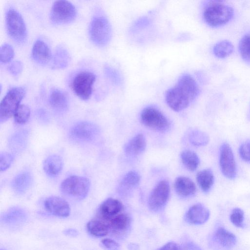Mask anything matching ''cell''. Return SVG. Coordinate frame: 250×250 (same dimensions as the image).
<instances>
[{
  "instance_id": "6da1fadb",
  "label": "cell",
  "mask_w": 250,
  "mask_h": 250,
  "mask_svg": "<svg viewBox=\"0 0 250 250\" xmlns=\"http://www.w3.org/2000/svg\"><path fill=\"white\" fill-rule=\"evenodd\" d=\"M199 94L198 85L188 74L181 75L175 84L166 93V102L175 111L186 108Z\"/></svg>"
},
{
  "instance_id": "7a4b0ae2",
  "label": "cell",
  "mask_w": 250,
  "mask_h": 250,
  "mask_svg": "<svg viewBox=\"0 0 250 250\" xmlns=\"http://www.w3.org/2000/svg\"><path fill=\"white\" fill-rule=\"evenodd\" d=\"M234 10L222 0H209L205 4L203 17L205 22L212 27H218L228 23L233 18Z\"/></svg>"
},
{
  "instance_id": "3957f363",
  "label": "cell",
  "mask_w": 250,
  "mask_h": 250,
  "mask_svg": "<svg viewBox=\"0 0 250 250\" xmlns=\"http://www.w3.org/2000/svg\"><path fill=\"white\" fill-rule=\"evenodd\" d=\"M90 188L89 180L84 177L71 176L64 179L61 185V190L65 196L76 200L85 198Z\"/></svg>"
},
{
  "instance_id": "277c9868",
  "label": "cell",
  "mask_w": 250,
  "mask_h": 250,
  "mask_svg": "<svg viewBox=\"0 0 250 250\" xmlns=\"http://www.w3.org/2000/svg\"><path fill=\"white\" fill-rule=\"evenodd\" d=\"M89 35L95 45L103 47L110 42L112 36V28L108 20L105 17L98 16L91 21L89 27Z\"/></svg>"
},
{
  "instance_id": "5b68a950",
  "label": "cell",
  "mask_w": 250,
  "mask_h": 250,
  "mask_svg": "<svg viewBox=\"0 0 250 250\" xmlns=\"http://www.w3.org/2000/svg\"><path fill=\"white\" fill-rule=\"evenodd\" d=\"M5 22L11 38L19 44L24 43L27 39V29L21 15L15 9L10 8L6 13Z\"/></svg>"
},
{
  "instance_id": "8992f818",
  "label": "cell",
  "mask_w": 250,
  "mask_h": 250,
  "mask_svg": "<svg viewBox=\"0 0 250 250\" xmlns=\"http://www.w3.org/2000/svg\"><path fill=\"white\" fill-rule=\"evenodd\" d=\"M22 87H16L9 90L2 99L0 105V122L3 123L14 116L25 95Z\"/></svg>"
},
{
  "instance_id": "52a82bcc",
  "label": "cell",
  "mask_w": 250,
  "mask_h": 250,
  "mask_svg": "<svg viewBox=\"0 0 250 250\" xmlns=\"http://www.w3.org/2000/svg\"><path fill=\"white\" fill-rule=\"evenodd\" d=\"M77 15L75 6L67 0H58L53 4L49 15L50 20L55 25H62L72 21Z\"/></svg>"
},
{
  "instance_id": "ba28073f",
  "label": "cell",
  "mask_w": 250,
  "mask_h": 250,
  "mask_svg": "<svg viewBox=\"0 0 250 250\" xmlns=\"http://www.w3.org/2000/svg\"><path fill=\"white\" fill-rule=\"evenodd\" d=\"M95 75L92 72L83 71L77 74L73 78L71 87L74 93L80 99L87 100L90 97Z\"/></svg>"
},
{
  "instance_id": "9c48e42d",
  "label": "cell",
  "mask_w": 250,
  "mask_h": 250,
  "mask_svg": "<svg viewBox=\"0 0 250 250\" xmlns=\"http://www.w3.org/2000/svg\"><path fill=\"white\" fill-rule=\"evenodd\" d=\"M141 120L145 126L159 131H166L169 127V122L166 117L153 107H147L142 110Z\"/></svg>"
},
{
  "instance_id": "30bf717a",
  "label": "cell",
  "mask_w": 250,
  "mask_h": 250,
  "mask_svg": "<svg viewBox=\"0 0 250 250\" xmlns=\"http://www.w3.org/2000/svg\"><path fill=\"white\" fill-rule=\"evenodd\" d=\"M219 165L222 174L229 179L237 175V167L233 151L227 143L222 144L219 151Z\"/></svg>"
},
{
  "instance_id": "8fae6325",
  "label": "cell",
  "mask_w": 250,
  "mask_h": 250,
  "mask_svg": "<svg viewBox=\"0 0 250 250\" xmlns=\"http://www.w3.org/2000/svg\"><path fill=\"white\" fill-rule=\"evenodd\" d=\"M170 194V187L166 180L160 181L151 191L148 198L149 208L157 211L161 209L167 202Z\"/></svg>"
},
{
  "instance_id": "7c38bea8",
  "label": "cell",
  "mask_w": 250,
  "mask_h": 250,
  "mask_svg": "<svg viewBox=\"0 0 250 250\" xmlns=\"http://www.w3.org/2000/svg\"><path fill=\"white\" fill-rule=\"evenodd\" d=\"M98 133V129L96 125L88 122H81L72 127L70 135L74 141L88 142L93 140Z\"/></svg>"
},
{
  "instance_id": "4fadbf2b",
  "label": "cell",
  "mask_w": 250,
  "mask_h": 250,
  "mask_svg": "<svg viewBox=\"0 0 250 250\" xmlns=\"http://www.w3.org/2000/svg\"><path fill=\"white\" fill-rule=\"evenodd\" d=\"M44 206L45 209L53 215L59 217H67L69 215V205L61 197L50 196L45 199Z\"/></svg>"
},
{
  "instance_id": "5bb4252c",
  "label": "cell",
  "mask_w": 250,
  "mask_h": 250,
  "mask_svg": "<svg viewBox=\"0 0 250 250\" xmlns=\"http://www.w3.org/2000/svg\"><path fill=\"white\" fill-rule=\"evenodd\" d=\"M123 209V205L119 200L109 198L100 205L98 209V215L100 219L107 222L121 213Z\"/></svg>"
},
{
  "instance_id": "9a60e30c",
  "label": "cell",
  "mask_w": 250,
  "mask_h": 250,
  "mask_svg": "<svg viewBox=\"0 0 250 250\" xmlns=\"http://www.w3.org/2000/svg\"><path fill=\"white\" fill-rule=\"evenodd\" d=\"M209 215L208 209L204 205L198 203L188 209L186 215V219L191 224L201 225L208 221Z\"/></svg>"
},
{
  "instance_id": "2e32d148",
  "label": "cell",
  "mask_w": 250,
  "mask_h": 250,
  "mask_svg": "<svg viewBox=\"0 0 250 250\" xmlns=\"http://www.w3.org/2000/svg\"><path fill=\"white\" fill-rule=\"evenodd\" d=\"M31 56L36 63L42 65L48 64L53 57L48 45L41 40H37L34 43Z\"/></svg>"
},
{
  "instance_id": "e0dca14e",
  "label": "cell",
  "mask_w": 250,
  "mask_h": 250,
  "mask_svg": "<svg viewBox=\"0 0 250 250\" xmlns=\"http://www.w3.org/2000/svg\"><path fill=\"white\" fill-rule=\"evenodd\" d=\"M49 102L51 106L58 112L65 111L68 107V97L66 93L55 88L51 90Z\"/></svg>"
},
{
  "instance_id": "ac0fdd59",
  "label": "cell",
  "mask_w": 250,
  "mask_h": 250,
  "mask_svg": "<svg viewBox=\"0 0 250 250\" xmlns=\"http://www.w3.org/2000/svg\"><path fill=\"white\" fill-rule=\"evenodd\" d=\"M174 188L177 193L183 197L193 195L196 191V185L194 182L185 176H180L175 179Z\"/></svg>"
},
{
  "instance_id": "d6986e66",
  "label": "cell",
  "mask_w": 250,
  "mask_h": 250,
  "mask_svg": "<svg viewBox=\"0 0 250 250\" xmlns=\"http://www.w3.org/2000/svg\"><path fill=\"white\" fill-rule=\"evenodd\" d=\"M106 222L110 230L118 234L125 232L129 228L131 219L127 214L120 213Z\"/></svg>"
},
{
  "instance_id": "ffe728a7",
  "label": "cell",
  "mask_w": 250,
  "mask_h": 250,
  "mask_svg": "<svg viewBox=\"0 0 250 250\" xmlns=\"http://www.w3.org/2000/svg\"><path fill=\"white\" fill-rule=\"evenodd\" d=\"M63 167V162L60 156L56 154L49 156L44 161L43 167L45 173L50 177L58 176Z\"/></svg>"
},
{
  "instance_id": "44dd1931",
  "label": "cell",
  "mask_w": 250,
  "mask_h": 250,
  "mask_svg": "<svg viewBox=\"0 0 250 250\" xmlns=\"http://www.w3.org/2000/svg\"><path fill=\"white\" fill-rule=\"evenodd\" d=\"M214 238L222 247L228 250L231 249L236 244V236L223 227H218L215 231Z\"/></svg>"
},
{
  "instance_id": "7402d4cb",
  "label": "cell",
  "mask_w": 250,
  "mask_h": 250,
  "mask_svg": "<svg viewBox=\"0 0 250 250\" xmlns=\"http://www.w3.org/2000/svg\"><path fill=\"white\" fill-rule=\"evenodd\" d=\"M70 56L66 48L60 45L56 48L52 59V68L60 69L66 68L70 63Z\"/></svg>"
},
{
  "instance_id": "603a6c76",
  "label": "cell",
  "mask_w": 250,
  "mask_h": 250,
  "mask_svg": "<svg viewBox=\"0 0 250 250\" xmlns=\"http://www.w3.org/2000/svg\"><path fill=\"white\" fill-rule=\"evenodd\" d=\"M31 174L24 171L18 174L12 180L11 186L13 189L18 194L26 192L30 187L32 183Z\"/></svg>"
},
{
  "instance_id": "cb8c5ba5",
  "label": "cell",
  "mask_w": 250,
  "mask_h": 250,
  "mask_svg": "<svg viewBox=\"0 0 250 250\" xmlns=\"http://www.w3.org/2000/svg\"><path fill=\"white\" fill-rule=\"evenodd\" d=\"M146 140L142 134H139L132 138L125 146L126 154L135 156L142 153L146 149Z\"/></svg>"
},
{
  "instance_id": "d4e9b609",
  "label": "cell",
  "mask_w": 250,
  "mask_h": 250,
  "mask_svg": "<svg viewBox=\"0 0 250 250\" xmlns=\"http://www.w3.org/2000/svg\"><path fill=\"white\" fill-rule=\"evenodd\" d=\"M86 229L91 235L98 237L106 235L110 231L107 223L101 219L88 221Z\"/></svg>"
},
{
  "instance_id": "484cf974",
  "label": "cell",
  "mask_w": 250,
  "mask_h": 250,
  "mask_svg": "<svg viewBox=\"0 0 250 250\" xmlns=\"http://www.w3.org/2000/svg\"><path fill=\"white\" fill-rule=\"evenodd\" d=\"M196 180L201 189L205 192H208L214 181L213 172L210 169H205L199 171L196 175Z\"/></svg>"
},
{
  "instance_id": "4316f807",
  "label": "cell",
  "mask_w": 250,
  "mask_h": 250,
  "mask_svg": "<svg viewBox=\"0 0 250 250\" xmlns=\"http://www.w3.org/2000/svg\"><path fill=\"white\" fill-rule=\"evenodd\" d=\"M234 50L232 43L224 40L216 43L213 47V54L218 58L224 59L231 55Z\"/></svg>"
},
{
  "instance_id": "83f0119b",
  "label": "cell",
  "mask_w": 250,
  "mask_h": 250,
  "mask_svg": "<svg viewBox=\"0 0 250 250\" xmlns=\"http://www.w3.org/2000/svg\"><path fill=\"white\" fill-rule=\"evenodd\" d=\"M182 162L185 167L190 171H194L198 167L200 159L197 154L190 150H185L181 154Z\"/></svg>"
},
{
  "instance_id": "f1b7e54d",
  "label": "cell",
  "mask_w": 250,
  "mask_h": 250,
  "mask_svg": "<svg viewBox=\"0 0 250 250\" xmlns=\"http://www.w3.org/2000/svg\"><path fill=\"white\" fill-rule=\"evenodd\" d=\"M140 181L139 174L135 171H130L126 173L122 179L120 188L129 190L136 187Z\"/></svg>"
},
{
  "instance_id": "f546056e",
  "label": "cell",
  "mask_w": 250,
  "mask_h": 250,
  "mask_svg": "<svg viewBox=\"0 0 250 250\" xmlns=\"http://www.w3.org/2000/svg\"><path fill=\"white\" fill-rule=\"evenodd\" d=\"M238 49L242 59L246 62L250 61V34H246L241 38Z\"/></svg>"
},
{
  "instance_id": "4dcf8cb0",
  "label": "cell",
  "mask_w": 250,
  "mask_h": 250,
  "mask_svg": "<svg viewBox=\"0 0 250 250\" xmlns=\"http://www.w3.org/2000/svg\"><path fill=\"white\" fill-rule=\"evenodd\" d=\"M30 116V110L28 106L20 104L14 114L15 122L19 125L26 123Z\"/></svg>"
},
{
  "instance_id": "1f68e13d",
  "label": "cell",
  "mask_w": 250,
  "mask_h": 250,
  "mask_svg": "<svg viewBox=\"0 0 250 250\" xmlns=\"http://www.w3.org/2000/svg\"><path fill=\"white\" fill-rule=\"evenodd\" d=\"M14 56L13 47L8 43L3 44L0 49V60L1 63H6L10 62Z\"/></svg>"
},
{
  "instance_id": "d6a6232c",
  "label": "cell",
  "mask_w": 250,
  "mask_h": 250,
  "mask_svg": "<svg viewBox=\"0 0 250 250\" xmlns=\"http://www.w3.org/2000/svg\"><path fill=\"white\" fill-rule=\"evenodd\" d=\"M229 218L232 224L236 227H244V213L240 208H233L230 213Z\"/></svg>"
},
{
  "instance_id": "836d02e7",
  "label": "cell",
  "mask_w": 250,
  "mask_h": 250,
  "mask_svg": "<svg viewBox=\"0 0 250 250\" xmlns=\"http://www.w3.org/2000/svg\"><path fill=\"white\" fill-rule=\"evenodd\" d=\"M191 135V142L196 146H205L209 141L208 135L202 131L196 130L193 132Z\"/></svg>"
},
{
  "instance_id": "e575fe53",
  "label": "cell",
  "mask_w": 250,
  "mask_h": 250,
  "mask_svg": "<svg viewBox=\"0 0 250 250\" xmlns=\"http://www.w3.org/2000/svg\"><path fill=\"white\" fill-rule=\"evenodd\" d=\"M14 156L8 152H2L0 155V171L6 170L13 162Z\"/></svg>"
},
{
  "instance_id": "d590c367",
  "label": "cell",
  "mask_w": 250,
  "mask_h": 250,
  "mask_svg": "<svg viewBox=\"0 0 250 250\" xmlns=\"http://www.w3.org/2000/svg\"><path fill=\"white\" fill-rule=\"evenodd\" d=\"M239 153L242 160L250 163V140L245 141L240 145Z\"/></svg>"
},
{
  "instance_id": "8d00e7d4",
  "label": "cell",
  "mask_w": 250,
  "mask_h": 250,
  "mask_svg": "<svg viewBox=\"0 0 250 250\" xmlns=\"http://www.w3.org/2000/svg\"><path fill=\"white\" fill-rule=\"evenodd\" d=\"M22 64L18 61L12 62L9 67L10 73L15 77L18 76L22 70Z\"/></svg>"
},
{
  "instance_id": "74e56055",
  "label": "cell",
  "mask_w": 250,
  "mask_h": 250,
  "mask_svg": "<svg viewBox=\"0 0 250 250\" xmlns=\"http://www.w3.org/2000/svg\"><path fill=\"white\" fill-rule=\"evenodd\" d=\"M102 245L109 250H118L119 245L114 240L110 238H104L101 241Z\"/></svg>"
},
{
  "instance_id": "f35d334b",
  "label": "cell",
  "mask_w": 250,
  "mask_h": 250,
  "mask_svg": "<svg viewBox=\"0 0 250 250\" xmlns=\"http://www.w3.org/2000/svg\"><path fill=\"white\" fill-rule=\"evenodd\" d=\"M158 250H182L180 246L177 243L173 242H168Z\"/></svg>"
},
{
  "instance_id": "ab89813d",
  "label": "cell",
  "mask_w": 250,
  "mask_h": 250,
  "mask_svg": "<svg viewBox=\"0 0 250 250\" xmlns=\"http://www.w3.org/2000/svg\"><path fill=\"white\" fill-rule=\"evenodd\" d=\"M63 233L70 237H76L78 235V231L74 229H67L63 231Z\"/></svg>"
}]
</instances>
